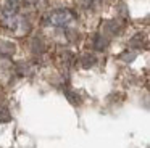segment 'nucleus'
<instances>
[{"instance_id": "20e7f679", "label": "nucleus", "mask_w": 150, "mask_h": 148, "mask_svg": "<svg viewBox=\"0 0 150 148\" xmlns=\"http://www.w3.org/2000/svg\"><path fill=\"white\" fill-rule=\"evenodd\" d=\"M94 63H95V58L92 56V55H86V56L82 58V66H84V68H89V66H92Z\"/></svg>"}, {"instance_id": "39448f33", "label": "nucleus", "mask_w": 150, "mask_h": 148, "mask_svg": "<svg viewBox=\"0 0 150 148\" xmlns=\"http://www.w3.org/2000/svg\"><path fill=\"white\" fill-rule=\"evenodd\" d=\"M105 45H107L105 39H102L100 35H97V37H95V48H97V50H102V48H105Z\"/></svg>"}, {"instance_id": "f257e3e1", "label": "nucleus", "mask_w": 150, "mask_h": 148, "mask_svg": "<svg viewBox=\"0 0 150 148\" xmlns=\"http://www.w3.org/2000/svg\"><path fill=\"white\" fill-rule=\"evenodd\" d=\"M20 0H7L4 5V23L10 29H16L20 24Z\"/></svg>"}, {"instance_id": "7ed1b4c3", "label": "nucleus", "mask_w": 150, "mask_h": 148, "mask_svg": "<svg viewBox=\"0 0 150 148\" xmlns=\"http://www.w3.org/2000/svg\"><path fill=\"white\" fill-rule=\"evenodd\" d=\"M10 121V111L7 108H0V122H8Z\"/></svg>"}, {"instance_id": "f03ea898", "label": "nucleus", "mask_w": 150, "mask_h": 148, "mask_svg": "<svg viewBox=\"0 0 150 148\" xmlns=\"http://www.w3.org/2000/svg\"><path fill=\"white\" fill-rule=\"evenodd\" d=\"M74 21V16L68 10H55L47 16V24L53 27H68Z\"/></svg>"}]
</instances>
